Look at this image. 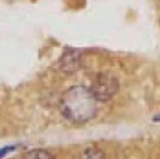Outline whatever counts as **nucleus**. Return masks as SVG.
Returning <instances> with one entry per match:
<instances>
[{
    "instance_id": "nucleus-1",
    "label": "nucleus",
    "mask_w": 160,
    "mask_h": 159,
    "mask_svg": "<svg viewBox=\"0 0 160 159\" xmlns=\"http://www.w3.org/2000/svg\"><path fill=\"white\" fill-rule=\"evenodd\" d=\"M61 111L69 121L79 123L86 122L95 116L98 111V100L94 97L90 87L73 86L62 95Z\"/></svg>"
},
{
    "instance_id": "nucleus-2",
    "label": "nucleus",
    "mask_w": 160,
    "mask_h": 159,
    "mask_svg": "<svg viewBox=\"0 0 160 159\" xmlns=\"http://www.w3.org/2000/svg\"><path fill=\"white\" fill-rule=\"evenodd\" d=\"M90 90L98 101H108L119 91V80L109 72H101L94 78Z\"/></svg>"
},
{
    "instance_id": "nucleus-3",
    "label": "nucleus",
    "mask_w": 160,
    "mask_h": 159,
    "mask_svg": "<svg viewBox=\"0 0 160 159\" xmlns=\"http://www.w3.org/2000/svg\"><path fill=\"white\" fill-rule=\"evenodd\" d=\"M79 68V58L76 57L75 54H69L65 57V61L62 62V69L65 72H73Z\"/></svg>"
},
{
    "instance_id": "nucleus-4",
    "label": "nucleus",
    "mask_w": 160,
    "mask_h": 159,
    "mask_svg": "<svg viewBox=\"0 0 160 159\" xmlns=\"http://www.w3.org/2000/svg\"><path fill=\"white\" fill-rule=\"evenodd\" d=\"M22 159H54V156H52L48 151H44V150H32V151L26 152Z\"/></svg>"
},
{
    "instance_id": "nucleus-5",
    "label": "nucleus",
    "mask_w": 160,
    "mask_h": 159,
    "mask_svg": "<svg viewBox=\"0 0 160 159\" xmlns=\"http://www.w3.org/2000/svg\"><path fill=\"white\" fill-rule=\"evenodd\" d=\"M80 159H105L104 154H102L101 150H97V148H88V150H84L82 158Z\"/></svg>"
}]
</instances>
